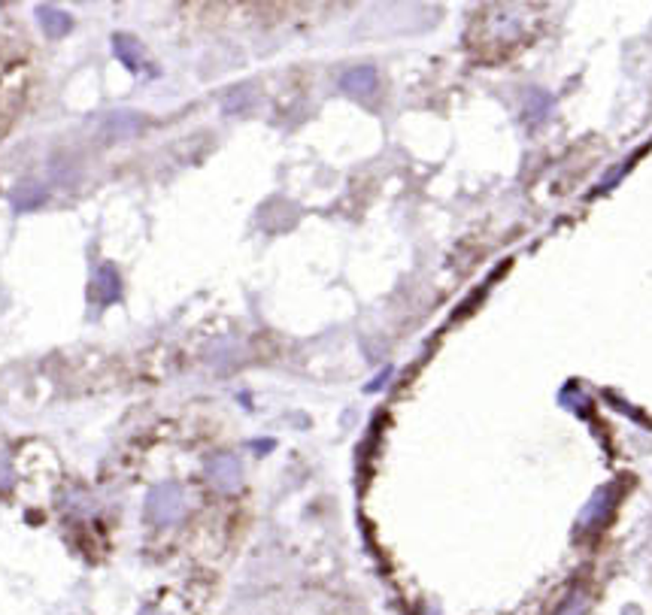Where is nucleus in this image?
Wrapping results in <instances>:
<instances>
[{
	"instance_id": "3",
	"label": "nucleus",
	"mask_w": 652,
	"mask_h": 615,
	"mask_svg": "<svg viewBox=\"0 0 652 615\" xmlns=\"http://www.w3.org/2000/svg\"><path fill=\"white\" fill-rule=\"evenodd\" d=\"M94 285H98V294L107 303L112 300H119V294H122V279H119V273H116V267L112 264H101L98 267V273H94Z\"/></svg>"
},
{
	"instance_id": "2",
	"label": "nucleus",
	"mask_w": 652,
	"mask_h": 615,
	"mask_svg": "<svg viewBox=\"0 0 652 615\" xmlns=\"http://www.w3.org/2000/svg\"><path fill=\"white\" fill-rule=\"evenodd\" d=\"M37 19L49 37H64L73 28V15L58 10V6H37Z\"/></svg>"
},
{
	"instance_id": "8",
	"label": "nucleus",
	"mask_w": 652,
	"mask_h": 615,
	"mask_svg": "<svg viewBox=\"0 0 652 615\" xmlns=\"http://www.w3.org/2000/svg\"><path fill=\"white\" fill-rule=\"evenodd\" d=\"M143 615H152V612H143Z\"/></svg>"
},
{
	"instance_id": "4",
	"label": "nucleus",
	"mask_w": 652,
	"mask_h": 615,
	"mask_svg": "<svg viewBox=\"0 0 652 615\" xmlns=\"http://www.w3.org/2000/svg\"><path fill=\"white\" fill-rule=\"evenodd\" d=\"M43 200H46V189H43L40 182H34V180H28V182L19 185V189L13 191V207L19 210V212H22V210L28 212V210H34V207H40Z\"/></svg>"
},
{
	"instance_id": "5",
	"label": "nucleus",
	"mask_w": 652,
	"mask_h": 615,
	"mask_svg": "<svg viewBox=\"0 0 652 615\" xmlns=\"http://www.w3.org/2000/svg\"><path fill=\"white\" fill-rule=\"evenodd\" d=\"M213 476L225 485H237V464L234 458H219L213 464Z\"/></svg>"
},
{
	"instance_id": "1",
	"label": "nucleus",
	"mask_w": 652,
	"mask_h": 615,
	"mask_svg": "<svg viewBox=\"0 0 652 615\" xmlns=\"http://www.w3.org/2000/svg\"><path fill=\"white\" fill-rule=\"evenodd\" d=\"M149 519L158 522V524H164V522H173L176 515H180L182 510V497L176 488H155L152 494H149Z\"/></svg>"
},
{
	"instance_id": "7",
	"label": "nucleus",
	"mask_w": 652,
	"mask_h": 615,
	"mask_svg": "<svg viewBox=\"0 0 652 615\" xmlns=\"http://www.w3.org/2000/svg\"><path fill=\"white\" fill-rule=\"evenodd\" d=\"M13 483V467H10V461L0 454V488H6Z\"/></svg>"
},
{
	"instance_id": "6",
	"label": "nucleus",
	"mask_w": 652,
	"mask_h": 615,
	"mask_svg": "<svg viewBox=\"0 0 652 615\" xmlns=\"http://www.w3.org/2000/svg\"><path fill=\"white\" fill-rule=\"evenodd\" d=\"M116 49H119V58L125 61V64L134 70L137 67V61H134V55L140 52V46H137V40L134 37H116Z\"/></svg>"
}]
</instances>
